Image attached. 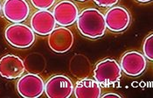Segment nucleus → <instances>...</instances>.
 Segmentation results:
<instances>
[{"label": "nucleus", "instance_id": "20e7f679", "mask_svg": "<svg viewBox=\"0 0 153 98\" xmlns=\"http://www.w3.org/2000/svg\"><path fill=\"white\" fill-rule=\"evenodd\" d=\"M17 91L24 98H38L45 91V82L39 74H26L17 82Z\"/></svg>", "mask_w": 153, "mask_h": 98}, {"label": "nucleus", "instance_id": "dca6fc26", "mask_svg": "<svg viewBox=\"0 0 153 98\" xmlns=\"http://www.w3.org/2000/svg\"><path fill=\"white\" fill-rule=\"evenodd\" d=\"M94 1L100 7H112L117 4L119 0H94Z\"/></svg>", "mask_w": 153, "mask_h": 98}, {"label": "nucleus", "instance_id": "a211bd4d", "mask_svg": "<svg viewBox=\"0 0 153 98\" xmlns=\"http://www.w3.org/2000/svg\"><path fill=\"white\" fill-rule=\"evenodd\" d=\"M140 3H148V2H151L152 0H137Z\"/></svg>", "mask_w": 153, "mask_h": 98}, {"label": "nucleus", "instance_id": "39448f33", "mask_svg": "<svg viewBox=\"0 0 153 98\" xmlns=\"http://www.w3.org/2000/svg\"><path fill=\"white\" fill-rule=\"evenodd\" d=\"M44 92L49 98H68L74 92V84L66 75H53L45 83Z\"/></svg>", "mask_w": 153, "mask_h": 98}, {"label": "nucleus", "instance_id": "9b49d317", "mask_svg": "<svg viewBox=\"0 0 153 98\" xmlns=\"http://www.w3.org/2000/svg\"><path fill=\"white\" fill-rule=\"evenodd\" d=\"M31 28L35 34L47 36L56 27V21L53 12L48 10H39L31 18Z\"/></svg>", "mask_w": 153, "mask_h": 98}, {"label": "nucleus", "instance_id": "1a4fd4ad", "mask_svg": "<svg viewBox=\"0 0 153 98\" xmlns=\"http://www.w3.org/2000/svg\"><path fill=\"white\" fill-rule=\"evenodd\" d=\"M2 11L10 22L22 23L30 14V6L25 0H4Z\"/></svg>", "mask_w": 153, "mask_h": 98}, {"label": "nucleus", "instance_id": "9d476101", "mask_svg": "<svg viewBox=\"0 0 153 98\" xmlns=\"http://www.w3.org/2000/svg\"><path fill=\"white\" fill-rule=\"evenodd\" d=\"M53 14L56 24L67 27L77 21L79 10L74 2L70 0H62L55 5Z\"/></svg>", "mask_w": 153, "mask_h": 98}, {"label": "nucleus", "instance_id": "423d86ee", "mask_svg": "<svg viewBox=\"0 0 153 98\" xmlns=\"http://www.w3.org/2000/svg\"><path fill=\"white\" fill-rule=\"evenodd\" d=\"M48 46L52 51L57 53L68 52L74 42V37L70 29L65 26L54 28L48 35Z\"/></svg>", "mask_w": 153, "mask_h": 98}, {"label": "nucleus", "instance_id": "7ed1b4c3", "mask_svg": "<svg viewBox=\"0 0 153 98\" xmlns=\"http://www.w3.org/2000/svg\"><path fill=\"white\" fill-rule=\"evenodd\" d=\"M122 69L120 64L114 59H105L98 62L94 68V80L101 87L114 86L120 81Z\"/></svg>", "mask_w": 153, "mask_h": 98}, {"label": "nucleus", "instance_id": "2eb2a0df", "mask_svg": "<svg viewBox=\"0 0 153 98\" xmlns=\"http://www.w3.org/2000/svg\"><path fill=\"white\" fill-rule=\"evenodd\" d=\"M56 0H31L32 4L38 10H48L55 3Z\"/></svg>", "mask_w": 153, "mask_h": 98}, {"label": "nucleus", "instance_id": "aec40b11", "mask_svg": "<svg viewBox=\"0 0 153 98\" xmlns=\"http://www.w3.org/2000/svg\"><path fill=\"white\" fill-rule=\"evenodd\" d=\"M77 1H80V2H84V1H87V0H77Z\"/></svg>", "mask_w": 153, "mask_h": 98}, {"label": "nucleus", "instance_id": "f03ea898", "mask_svg": "<svg viewBox=\"0 0 153 98\" xmlns=\"http://www.w3.org/2000/svg\"><path fill=\"white\" fill-rule=\"evenodd\" d=\"M6 41L16 48H30L35 42V33L31 27L21 23H14L6 27L4 31Z\"/></svg>", "mask_w": 153, "mask_h": 98}, {"label": "nucleus", "instance_id": "f3484780", "mask_svg": "<svg viewBox=\"0 0 153 98\" xmlns=\"http://www.w3.org/2000/svg\"><path fill=\"white\" fill-rule=\"evenodd\" d=\"M101 97L102 98H107V97H122L119 94H116V93H108L105 94L103 96H101Z\"/></svg>", "mask_w": 153, "mask_h": 98}, {"label": "nucleus", "instance_id": "ddd939ff", "mask_svg": "<svg viewBox=\"0 0 153 98\" xmlns=\"http://www.w3.org/2000/svg\"><path fill=\"white\" fill-rule=\"evenodd\" d=\"M74 93L77 98H100L102 88L95 80L85 78L76 83Z\"/></svg>", "mask_w": 153, "mask_h": 98}, {"label": "nucleus", "instance_id": "4468645a", "mask_svg": "<svg viewBox=\"0 0 153 98\" xmlns=\"http://www.w3.org/2000/svg\"><path fill=\"white\" fill-rule=\"evenodd\" d=\"M143 56L147 58L149 61H153V35L151 33L149 36H147L144 39L143 45Z\"/></svg>", "mask_w": 153, "mask_h": 98}, {"label": "nucleus", "instance_id": "6e6552de", "mask_svg": "<svg viewBox=\"0 0 153 98\" xmlns=\"http://www.w3.org/2000/svg\"><path fill=\"white\" fill-rule=\"evenodd\" d=\"M104 19L107 28L114 33L125 31L131 20L130 12L122 6H112L106 12Z\"/></svg>", "mask_w": 153, "mask_h": 98}, {"label": "nucleus", "instance_id": "0eeeda50", "mask_svg": "<svg viewBox=\"0 0 153 98\" xmlns=\"http://www.w3.org/2000/svg\"><path fill=\"white\" fill-rule=\"evenodd\" d=\"M120 67L125 74L136 77L144 72L147 67V61L141 53L137 51H130L122 56Z\"/></svg>", "mask_w": 153, "mask_h": 98}, {"label": "nucleus", "instance_id": "f257e3e1", "mask_svg": "<svg viewBox=\"0 0 153 98\" xmlns=\"http://www.w3.org/2000/svg\"><path fill=\"white\" fill-rule=\"evenodd\" d=\"M77 28L82 36L95 39L102 37L107 26L104 15L95 8H88L79 13Z\"/></svg>", "mask_w": 153, "mask_h": 98}, {"label": "nucleus", "instance_id": "6ab92c4d", "mask_svg": "<svg viewBox=\"0 0 153 98\" xmlns=\"http://www.w3.org/2000/svg\"><path fill=\"white\" fill-rule=\"evenodd\" d=\"M2 12V4H1V2H0V13Z\"/></svg>", "mask_w": 153, "mask_h": 98}, {"label": "nucleus", "instance_id": "f8f14e48", "mask_svg": "<svg viewBox=\"0 0 153 98\" xmlns=\"http://www.w3.org/2000/svg\"><path fill=\"white\" fill-rule=\"evenodd\" d=\"M25 70L24 61L14 54H6L0 59V75L7 80H14L23 75Z\"/></svg>", "mask_w": 153, "mask_h": 98}]
</instances>
